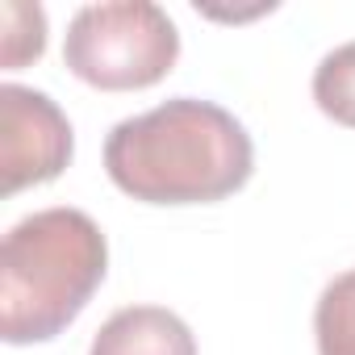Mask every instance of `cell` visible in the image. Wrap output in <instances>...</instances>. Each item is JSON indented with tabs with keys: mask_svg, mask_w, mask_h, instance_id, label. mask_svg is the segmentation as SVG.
Returning <instances> with one entry per match:
<instances>
[{
	"mask_svg": "<svg viewBox=\"0 0 355 355\" xmlns=\"http://www.w3.org/2000/svg\"><path fill=\"white\" fill-rule=\"evenodd\" d=\"M105 171L125 197L146 205H209L251 180L255 146L230 109L171 96L109 130Z\"/></svg>",
	"mask_w": 355,
	"mask_h": 355,
	"instance_id": "6da1fadb",
	"label": "cell"
},
{
	"mask_svg": "<svg viewBox=\"0 0 355 355\" xmlns=\"http://www.w3.org/2000/svg\"><path fill=\"white\" fill-rule=\"evenodd\" d=\"M109 268L101 226L71 205L21 218L0 247V330L5 343H51L63 334Z\"/></svg>",
	"mask_w": 355,
	"mask_h": 355,
	"instance_id": "7a4b0ae2",
	"label": "cell"
},
{
	"mask_svg": "<svg viewBox=\"0 0 355 355\" xmlns=\"http://www.w3.org/2000/svg\"><path fill=\"white\" fill-rule=\"evenodd\" d=\"M180 59V30L150 0L84 5L63 38V63L101 92H134L159 84Z\"/></svg>",
	"mask_w": 355,
	"mask_h": 355,
	"instance_id": "3957f363",
	"label": "cell"
},
{
	"mask_svg": "<svg viewBox=\"0 0 355 355\" xmlns=\"http://www.w3.org/2000/svg\"><path fill=\"white\" fill-rule=\"evenodd\" d=\"M71 121L38 88L5 84L0 88V171L5 193L46 184L71 159Z\"/></svg>",
	"mask_w": 355,
	"mask_h": 355,
	"instance_id": "277c9868",
	"label": "cell"
},
{
	"mask_svg": "<svg viewBox=\"0 0 355 355\" xmlns=\"http://www.w3.org/2000/svg\"><path fill=\"white\" fill-rule=\"evenodd\" d=\"M88 355H197V338L163 305H125L96 330Z\"/></svg>",
	"mask_w": 355,
	"mask_h": 355,
	"instance_id": "5b68a950",
	"label": "cell"
},
{
	"mask_svg": "<svg viewBox=\"0 0 355 355\" xmlns=\"http://www.w3.org/2000/svg\"><path fill=\"white\" fill-rule=\"evenodd\" d=\"M318 355H355V268L334 276L313 305Z\"/></svg>",
	"mask_w": 355,
	"mask_h": 355,
	"instance_id": "8992f818",
	"label": "cell"
},
{
	"mask_svg": "<svg viewBox=\"0 0 355 355\" xmlns=\"http://www.w3.org/2000/svg\"><path fill=\"white\" fill-rule=\"evenodd\" d=\"M313 101H318V109L330 121L355 130V42L334 46L318 63V71H313Z\"/></svg>",
	"mask_w": 355,
	"mask_h": 355,
	"instance_id": "52a82bcc",
	"label": "cell"
},
{
	"mask_svg": "<svg viewBox=\"0 0 355 355\" xmlns=\"http://www.w3.org/2000/svg\"><path fill=\"white\" fill-rule=\"evenodd\" d=\"M0 21H5V38H0V63H5V71H21L30 59H38L46 51V13L38 5L5 0L0 5Z\"/></svg>",
	"mask_w": 355,
	"mask_h": 355,
	"instance_id": "ba28073f",
	"label": "cell"
}]
</instances>
